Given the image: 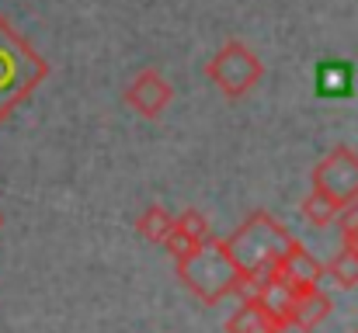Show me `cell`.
<instances>
[{
    "label": "cell",
    "mask_w": 358,
    "mask_h": 333,
    "mask_svg": "<svg viewBox=\"0 0 358 333\" xmlns=\"http://www.w3.org/2000/svg\"><path fill=\"white\" fill-rule=\"evenodd\" d=\"M174 101V87L164 80L160 70H139L125 87V105L143 118H160Z\"/></svg>",
    "instance_id": "52a82bcc"
},
{
    "label": "cell",
    "mask_w": 358,
    "mask_h": 333,
    "mask_svg": "<svg viewBox=\"0 0 358 333\" xmlns=\"http://www.w3.org/2000/svg\"><path fill=\"white\" fill-rule=\"evenodd\" d=\"M313 188L331 195L341 209H348L358 202V153L352 146H338L331 149L317 167H313Z\"/></svg>",
    "instance_id": "5b68a950"
},
{
    "label": "cell",
    "mask_w": 358,
    "mask_h": 333,
    "mask_svg": "<svg viewBox=\"0 0 358 333\" xmlns=\"http://www.w3.org/2000/svg\"><path fill=\"white\" fill-rule=\"evenodd\" d=\"M268 274L282 278V281L292 288V295H303V292H310V288H320V278L327 274V264H320L299 239H292V246L271 264Z\"/></svg>",
    "instance_id": "8992f818"
},
{
    "label": "cell",
    "mask_w": 358,
    "mask_h": 333,
    "mask_svg": "<svg viewBox=\"0 0 358 333\" xmlns=\"http://www.w3.org/2000/svg\"><path fill=\"white\" fill-rule=\"evenodd\" d=\"M355 333H358V330H355Z\"/></svg>",
    "instance_id": "e0dca14e"
},
{
    "label": "cell",
    "mask_w": 358,
    "mask_h": 333,
    "mask_svg": "<svg viewBox=\"0 0 358 333\" xmlns=\"http://www.w3.org/2000/svg\"><path fill=\"white\" fill-rule=\"evenodd\" d=\"M199 246H202V243H199V239H192L188 232H181L178 225H174V232H171V236L164 239V250L171 253V260H174V264L188 260V257H192V253H195Z\"/></svg>",
    "instance_id": "9a60e30c"
},
{
    "label": "cell",
    "mask_w": 358,
    "mask_h": 333,
    "mask_svg": "<svg viewBox=\"0 0 358 333\" xmlns=\"http://www.w3.org/2000/svg\"><path fill=\"white\" fill-rule=\"evenodd\" d=\"M327 278H331L338 288H355L358 285V250L341 246V250L327 260Z\"/></svg>",
    "instance_id": "7c38bea8"
},
{
    "label": "cell",
    "mask_w": 358,
    "mask_h": 333,
    "mask_svg": "<svg viewBox=\"0 0 358 333\" xmlns=\"http://www.w3.org/2000/svg\"><path fill=\"white\" fill-rule=\"evenodd\" d=\"M227 333H278V327L271 323V316L264 313L261 299H247L240 302V309L227 320Z\"/></svg>",
    "instance_id": "9c48e42d"
},
{
    "label": "cell",
    "mask_w": 358,
    "mask_h": 333,
    "mask_svg": "<svg viewBox=\"0 0 358 333\" xmlns=\"http://www.w3.org/2000/svg\"><path fill=\"white\" fill-rule=\"evenodd\" d=\"M49 77V63L38 49L0 14V121L24 105Z\"/></svg>",
    "instance_id": "6da1fadb"
},
{
    "label": "cell",
    "mask_w": 358,
    "mask_h": 333,
    "mask_svg": "<svg viewBox=\"0 0 358 333\" xmlns=\"http://www.w3.org/2000/svg\"><path fill=\"white\" fill-rule=\"evenodd\" d=\"M174 267H178V278L185 281V288L202 306H220L227 295H234V285L240 278V267L227 246V236H213L188 260H181Z\"/></svg>",
    "instance_id": "7a4b0ae2"
},
{
    "label": "cell",
    "mask_w": 358,
    "mask_h": 333,
    "mask_svg": "<svg viewBox=\"0 0 358 333\" xmlns=\"http://www.w3.org/2000/svg\"><path fill=\"white\" fill-rule=\"evenodd\" d=\"M0 229H3V212H0Z\"/></svg>",
    "instance_id": "2e32d148"
},
{
    "label": "cell",
    "mask_w": 358,
    "mask_h": 333,
    "mask_svg": "<svg viewBox=\"0 0 358 333\" xmlns=\"http://www.w3.org/2000/svg\"><path fill=\"white\" fill-rule=\"evenodd\" d=\"M227 246L237 260L240 274H254L264 278L271 271V264L292 246V232L268 212H254L247 216L240 229L227 236Z\"/></svg>",
    "instance_id": "3957f363"
},
{
    "label": "cell",
    "mask_w": 358,
    "mask_h": 333,
    "mask_svg": "<svg viewBox=\"0 0 358 333\" xmlns=\"http://www.w3.org/2000/svg\"><path fill=\"white\" fill-rule=\"evenodd\" d=\"M299 212H303V219L310 222L313 229H327L334 219H341V205L331 198V195H324V191H317V188H310V195L303 198V205H299Z\"/></svg>",
    "instance_id": "30bf717a"
},
{
    "label": "cell",
    "mask_w": 358,
    "mask_h": 333,
    "mask_svg": "<svg viewBox=\"0 0 358 333\" xmlns=\"http://www.w3.org/2000/svg\"><path fill=\"white\" fill-rule=\"evenodd\" d=\"M206 77L220 87L223 98L240 101L243 94H250V91L261 84V77H264V63H261V56H257L247 42L230 38V42L220 45L216 56L206 63Z\"/></svg>",
    "instance_id": "277c9868"
},
{
    "label": "cell",
    "mask_w": 358,
    "mask_h": 333,
    "mask_svg": "<svg viewBox=\"0 0 358 333\" xmlns=\"http://www.w3.org/2000/svg\"><path fill=\"white\" fill-rule=\"evenodd\" d=\"M317 87L320 94H348L352 87V70L341 66V63H324L317 70Z\"/></svg>",
    "instance_id": "4fadbf2b"
},
{
    "label": "cell",
    "mask_w": 358,
    "mask_h": 333,
    "mask_svg": "<svg viewBox=\"0 0 358 333\" xmlns=\"http://www.w3.org/2000/svg\"><path fill=\"white\" fill-rule=\"evenodd\" d=\"M327 316H331V295H324L320 288H310V292L296 295V306H292V327L296 330H317Z\"/></svg>",
    "instance_id": "ba28073f"
},
{
    "label": "cell",
    "mask_w": 358,
    "mask_h": 333,
    "mask_svg": "<svg viewBox=\"0 0 358 333\" xmlns=\"http://www.w3.org/2000/svg\"><path fill=\"white\" fill-rule=\"evenodd\" d=\"M174 222H178V216H171L164 205H150V209L136 219V232H139L143 239H150V243H160V246H164V239L174 232Z\"/></svg>",
    "instance_id": "8fae6325"
},
{
    "label": "cell",
    "mask_w": 358,
    "mask_h": 333,
    "mask_svg": "<svg viewBox=\"0 0 358 333\" xmlns=\"http://www.w3.org/2000/svg\"><path fill=\"white\" fill-rule=\"evenodd\" d=\"M174 225H178L181 232H188L192 239H199V243H209V239H213V225H209V219H206L199 209H185Z\"/></svg>",
    "instance_id": "5bb4252c"
}]
</instances>
